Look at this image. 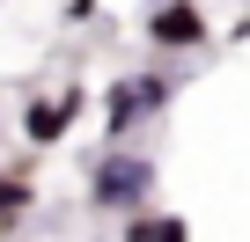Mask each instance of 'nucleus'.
<instances>
[{"label": "nucleus", "instance_id": "obj_6", "mask_svg": "<svg viewBox=\"0 0 250 242\" xmlns=\"http://www.w3.org/2000/svg\"><path fill=\"white\" fill-rule=\"evenodd\" d=\"M30 205H37L30 176H0V220H15V213H30Z\"/></svg>", "mask_w": 250, "mask_h": 242}, {"label": "nucleus", "instance_id": "obj_7", "mask_svg": "<svg viewBox=\"0 0 250 242\" xmlns=\"http://www.w3.org/2000/svg\"><path fill=\"white\" fill-rule=\"evenodd\" d=\"M66 15H74V22H88V15H96V0H66Z\"/></svg>", "mask_w": 250, "mask_h": 242}, {"label": "nucleus", "instance_id": "obj_5", "mask_svg": "<svg viewBox=\"0 0 250 242\" xmlns=\"http://www.w3.org/2000/svg\"><path fill=\"white\" fill-rule=\"evenodd\" d=\"M125 242H191L177 213H125Z\"/></svg>", "mask_w": 250, "mask_h": 242}, {"label": "nucleus", "instance_id": "obj_2", "mask_svg": "<svg viewBox=\"0 0 250 242\" xmlns=\"http://www.w3.org/2000/svg\"><path fill=\"white\" fill-rule=\"evenodd\" d=\"M81 110H88V88H81V81L59 88V95H37V103L22 110V140H30V147H59V140L81 125Z\"/></svg>", "mask_w": 250, "mask_h": 242}, {"label": "nucleus", "instance_id": "obj_3", "mask_svg": "<svg viewBox=\"0 0 250 242\" xmlns=\"http://www.w3.org/2000/svg\"><path fill=\"white\" fill-rule=\"evenodd\" d=\"M206 37H213V22H206L199 0H162V8L147 15V44L155 52H199Z\"/></svg>", "mask_w": 250, "mask_h": 242}, {"label": "nucleus", "instance_id": "obj_1", "mask_svg": "<svg viewBox=\"0 0 250 242\" xmlns=\"http://www.w3.org/2000/svg\"><path fill=\"white\" fill-rule=\"evenodd\" d=\"M147 184H155V162H140V154L110 147V154L96 162V176H88V198H96L103 213H133V205L147 198Z\"/></svg>", "mask_w": 250, "mask_h": 242}, {"label": "nucleus", "instance_id": "obj_4", "mask_svg": "<svg viewBox=\"0 0 250 242\" xmlns=\"http://www.w3.org/2000/svg\"><path fill=\"white\" fill-rule=\"evenodd\" d=\"M140 110H147V103H140L133 74L110 81V95H103V140H110V147H125V132H133V117H140Z\"/></svg>", "mask_w": 250, "mask_h": 242}]
</instances>
